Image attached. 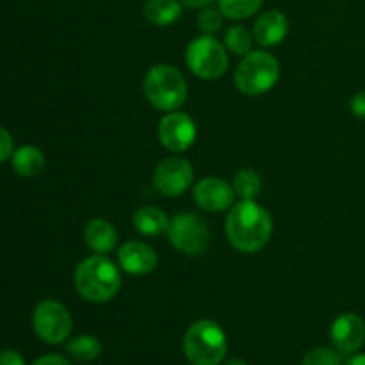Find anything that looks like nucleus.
Returning <instances> with one entry per match:
<instances>
[{
  "mask_svg": "<svg viewBox=\"0 0 365 365\" xmlns=\"http://www.w3.org/2000/svg\"><path fill=\"white\" fill-rule=\"evenodd\" d=\"M225 230L235 250L242 253H255L269 242L273 235V220L255 200H242L228 212Z\"/></svg>",
  "mask_w": 365,
  "mask_h": 365,
  "instance_id": "1",
  "label": "nucleus"
},
{
  "mask_svg": "<svg viewBox=\"0 0 365 365\" xmlns=\"http://www.w3.org/2000/svg\"><path fill=\"white\" fill-rule=\"evenodd\" d=\"M120 269L103 255L88 257L75 269V289L91 303L110 302L120 292Z\"/></svg>",
  "mask_w": 365,
  "mask_h": 365,
  "instance_id": "2",
  "label": "nucleus"
},
{
  "mask_svg": "<svg viewBox=\"0 0 365 365\" xmlns=\"http://www.w3.org/2000/svg\"><path fill=\"white\" fill-rule=\"evenodd\" d=\"M227 351V335L216 321L200 319L185 331L184 353L192 365H220Z\"/></svg>",
  "mask_w": 365,
  "mask_h": 365,
  "instance_id": "3",
  "label": "nucleus"
},
{
  "mask_svg": "<svg viewBox=\"0 0 365 365\" xmlns=\"http://www.w3.org/2000/svg\"><path fill=\"white\" fill-rule=\"evenodd\" d=\"M143 89L148 102L163 113L177 110L187 98V84L184 75L171 64H157L150 68Z\"/></svg>",
  "mask_w": 365,
  "mask_h": 365,
  "instance_id": "4",
  "label": "nucleus"
},
{
  "mask_svg": "<svg viewBox=\"0 0 365 365\" xmlns=\"http://www.w3.org/2000/svg\"><path fill=\"white\" fill-rule=\"evenodd\" d=\"M280 78V64L273 53L255 50L242 57L235 70V88L246 96H259L274 88Z\"/></svg>",
  "mask_w": 365,
  "mask_h": 365,
  "instance_id": "5",
  "label": "nucleus"
},
{
  "mask_svg": "<svg viewBox=\"0 0 365 365\" xmlns=\"http://www.w3.org/2000/svg\"><path fill=\"white\" fill-rule=\"evenodd\" d=\"M185 61L196 77L203 81H216L223 77L228 68V56L225 46L212 36L195 38L187 46Z\"/></svg>",
  "mask_w": 365,
  "mask_h": 365,
  "instance_id": "6",
  "label": "nucleus"
},
{
  "mask_svg": "<svg viewBox=\"0 0 365 365\" xmlns=\"http://www.w3.org/2000/svg\"><path fill=\"white\" fill-rule=\"evenodd\" d=\"M32 327L36 335L46 344H61L70 337L73 321L63 303L56 299H45L34 309Z\"/></svg>",
  "mask_w": 365,
  "mask_h": 365,
  "instance_id": "7",
  "label": "nucleus"
},
{
  "mask_svg": "<svg viewBox=\"0 0 365 365\" xmlns=\"http://www.w3.org/2000/svg\"><path fill=\"white\" fill-rule=\"evenodd\" d=\"M168 234H170L171 245L185 255H200L209 246V228L205 221L196 214H177L170 221Z\"/></svg>",
  "mask_w": 365,
  "mask_h": 365,
  "instance_id": "8",
  "label": "nucleus"
},
{
  "mask_svg": "<svg viewBox=\"0 0 365 365\" xmlns=\"http://www.w3.org/2000/svg\"><path fill=\"white\" fill-rule=\"evenodd\" d=\"M195 178V170L191 163L184 157H168L160 160L159 166L153 171V185L164 196L182 195Z\"/></svg>",
  "mask_w": 365,
  "mask_h": 365,
  "instance_id": "9",
  "label": "nucleus"
},
{
  "mask_svg": "<svg viewBox=\"0 0 365 365\" xmlns=\"http://www.w3.org/2000/svg\"><path fill=\"white\" fill-rule=\"evenodd\" d=\"M159 139L164 148L180 153L191 148L196 139V125L191 116L178 110H171L160 120Z\"/></svg>",
  "mask_w": 365,
  "mask_h": 365,
  "instance_id": "10",
  "label": "nucleus"
},
{
  "mask_svg": "<svg viewBox=\"0 0 365 365\" xmlns=\"http://www.w3.org/2000/svg\"><path fill=\"white\" fill-rule=\"evenodd\" d=\"M195 202L198 207L209 212H223V210L230 209L234 203L235 191L234 185L225 182L223 178L217 177H207L202 178L198 184L195 185Z\"/></svg>",
  "mask_w": 365,
  "mask_h": 365,
  "instance_id": "11",
  "label": "nucleus"
},
{
  "mask_svg": "<svg viewBox=\"0 0 365 365\" xmlns=\"http://www.w3.org/2000/svg\"><path fill=\"white\" fill-rule=\"evenodd\" d=\"M331 342L335 349L344 355L359 351L365 341V323L356 314H342L334 321L330 330Z\"/></svg>",
  "mask_w": 365,
  "mask_h": 365,
  "instance_id": "12",
  "label": "nucleus"
},
{
  "mask_svg": "<svg viewBox=\"0 0 365 365\" xmlns=\"http://www.w3.org/2000/svg\"><path fill=\"white\" fill-rule=\"evenodd\" d=\"M157 253L152 246L141 241H128L118 252V262L120 267L128 274L141 277L150 274L157 267Z\"/></svg>",
  "mask_w": 365,
  "mask_h": 365,
  "instance_id": "13",
  "label": "nucleus"
},
{
  "mask_svg": "<svg viewBox=\"0 0 365 365\" xmlns=\"http://www.w3.org/2000/svg\"><path fill=\"white\" fill-rule=\"evenodd\" d=\"M289 21L287 16L280 11L273 9L259 16L253 27V38L262 46H274L282 43L287 36Z\"/></svg>",
  "mask_w": 365,
  "mask_h": 365,
  "instance_id": "14",
  "label": "nucleus"
},
{
  "mask_svg": "<svg viewBox=\"0 0 365 365\" xmlns=\"http://www.w3.org/2000/svg\"><path fill=\"white\" fill-rule=\"evenodd\" d=\"M84 239L89 248L98 255L109 253L116 246L118 234L116 228L106 220H91L84 230Z\"/></svg>",
  "mask_w": 365,
  "mask_h": 365,
  "instance_id": "15",
  "label": "nucleus"
},
{
  "mask_svg": "<svg viewBox=\"0 0 365 365\" xmlns=\"http://www.w3.org/2000/svg\"><path fill=\"white\" fill-rule=\"evenodd\" d=\"M146 20L157 27H168L182 16L180 0H148L145 4Z\"/></svg>",
  "mask_w": 365,
  "mask_h": 365,
  "instance_id": "16",
  "label": "nucleus"
},
{
  "mask_svg": "<svg viewBox=\"0 0 365 365\" xmlns=\"http://www.w3.org/2000/svg\"><path fill=\"white\" fill-rule=\"evenodd\" d=\"M134 227L139 234L152 237V235H160L170 228V220L166 214L157 207H141L134 214Z\"/></svg>",
  "mask_w": 365,
  "mask_h": 365,
  "instance_id": "17",
  "label": "nucleus"
},
{
  "mask_svg": "<svg viewBox=\"0 0 365 365\" xmlns=\"http://www.w3.org/2000/svg\"><path fill=\"white\" fill-rule=\"evenodd\" d=\"M13 168L21 177H36L45 168V155L36 146H21L13 153Z\"/></svg>",
  "mask_w": 365,
  "mask_h": 365,
  "instance_id": "18",
  "label": "nucleus"
},
{
  "mask_svg": "<svg viewBox=\"0 0 365 365\" xmlns=\"http://www.w3.org/2000/svg\"><path fill=\"white\" fill-rule=\"evenodd\" d=\"M66 353L77 362H91L102 353V342L93 335H78L68 342Z\"/></svg>",
  "mask_w": 365,
  "mask_h": 365,
  "instance_id": "19",
  "label": "nucleus"
},
{
  "mask_svg": "<svg viewBox=\"0 0 365 365\" xmlns=\"http://www.w3.org/2000/svg\"><path fill=\"white\" fill-rule=\"evenodd\" d=\"M234 191L235 196L241 200H255L262 189V178L250 168L239 170L234 177Z\"/></svg>",
  "mask_w": 365,
  "mask_h": 365,
  "instance_id": "20",
  "label": "nucleus"
},
{
  "mask_svg": "<svg viewBox=\"0 0 365 365\" xmlns=\"http://www.w3.org/2000/svg\"><path fill=\"white\" fill-rule=\"evenodd\" d=\"M217 2H220V11L223 16L242 20V18L253 16L262 7L264 0H217Z\"/></svg>",
  "mask_w": 365,
  "mask_h": 365,
  "instance_id": "21",
  "label": "nucleus"
},
{
  "mask_svg": "<svg viewBox=\"0 0 365 365\" xmlns=\"http://www.w3.org/2000/svg\"><path fill=\"white\" fill-rule=\"evenodd\" d=\"M253 39L255 38H253V34L248 29L242 27V25H234V27L228 29L227 34H225V45H227V48L230 50L232 53L245 57L246 53L252 52Z\"/></svg>",
  "mask_w": 365,
  "mask_h": 365,
  "instance_id": "22",
  "label": "nucleus"
},
{
  "mask_svg": "<svg viewBox=\"0 0 365 365\" xmlns=\"http://www.w3.org/2000/svg\"><path fill=\"white\" fill-rule=\"evenodd\" d=\"M196 24H198L200 31L207 36L216 34L217 31L223 25V13L220 9H214V7L207 6L200 11L198 18H196Z\"/></svg>",
  "mask_w": 365,
  "mask_h": 365,
  "instance_id": "23",
  "label": "nucleus"
},
{
  "mask_svg": "<svg viewBox=\"0 0 365 365\" xmlns=\"http://www.w3.org/2000/svg\"><path fill=\"white\" fill-rule=\"evenodd\" d=\"M303 365H341V355L334 349L316 348L307 353Z\"/></svg>",
  "mask_w": 365,
  "mask_h": 365,
  "instance_id": "24",
  "label": "nucleus"
},
{
  "mask_svg": "<svg viewBox=\"0 0 365 365\" xmlns=\"http://www.w3.org/2000/svg\"><path fill=\"white\" fill-rule=\"evenodd\" d=\"M13 155V138L6 128L0 127V163Z\"/></svg>",
  "mask_w": 365,
  "mask_h": 365,
  "instance_id": "25",
  "label": "nucleus"
},
{
  "mask_svg": "<svg viewBox=\"0 0 365 365\" xmlns=\"http://www.w3.org/2000/svg\"><path fill=\"white\" fill-rule=\"evenodd\" d=\"M0 365H25L24 356L14 349H4L0 351Z\"/></svg>",
  "mask_w": 365,
  "mask_h": 365,
  "instance_id": "26",
  "label": "nucleus"
},
{
  "mask_svg": "<svg viewBox=\"0 0 365 365\" xmlns=\"http://www.w3.org/2000/svg\"><path fill=\"white\" fill-rule=\"evenodd\" d=\"M349 107H351V113L355 114V116L365 120V91L356 93V95L351 98Z\"/></svg>",
  "mask_w": 365,
  "mask_h": 365,
  "instance_id": "27",
  "label": "nucleus"
},
{
  "mask_svg": "<svg viewBox=\"0 0 365 365\" xmlns=\"http://www.w3.org/2000/svg\"><path fill=\"white\" fill-rule=\"evenodd\" d=\"M32 365H71L70 360L64 359L63 355H56V353H50V355L41 356V359L36 360Z\"/></svg>",
  "mask_w": 365,
  "mask_h": 365,
  "instance_id": "28",
  "label": "nucleus"
},
{
  "mask_svg": "<svg viewBox=\"0 0 365 365\" xmlns=\"http://www.w3.org/2000/svg\"><path fill=\"white\" fill-rule=\"evenodd\" d=\"M184 6L191 7V9H203V7L210 6V4L214 2V0H180Z\"/></svg>",
  "mask_w": 365,
  "mask_h": 365,
  "instance_id": "29",
  "label": "nucleus"
},
{
  "mask_svg": "<svg viewBox=\"0 0 365 365\" xmlns=\"http://www.w3.org/2000/svg\"><path fill=\"white\" fill-rule=\"evenodd\" d=\"M346 365H365V355H355L346 362Z\"/></svg>",
  "mask_w": 365,
  "mask_h": 365,
  "instance_id": "30",
  "label": "nucleus"
},
{
  "mask_svg": "<svg viewBox=\"0 0 365 365\" xmlns=\"http://www.w3.org/2000/svg\"><path fill=\"white\" fill-rule=\"evenodd\" d=\"M227 365H250V364L245 362V360H241V359H232V360H228Z\"/></svg>",
  "mask_w": 365,
  "mask_h": 365,
  "instance_id": "31",
  "label": "nucleus"
}]
</instances>
